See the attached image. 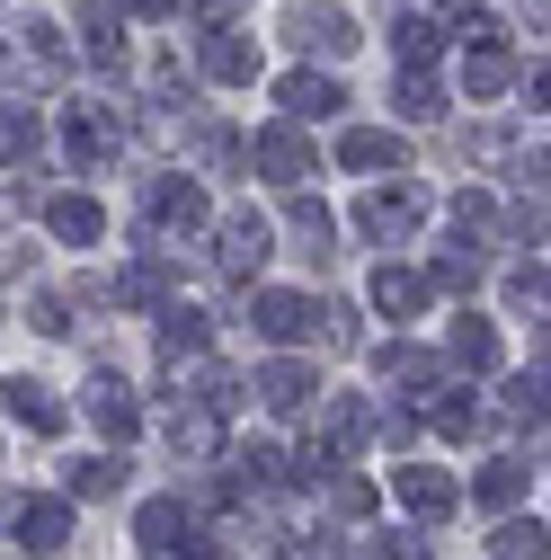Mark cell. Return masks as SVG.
Masks as SVG:
<instances>
[{"label": "cell", "mask_w": 551, "mask_h": 560, "mask_svg": "<svg viewBox=\"0 0 551 560\" xmlns=\"http://www.w3.org/2000/svg\"><path fill=\"white\" fill-rule=\"evenodd\" d=\"M19 62L36 81H62L72 72V45H62V27H19Z\"/></svg>", "instance_id": "obj_26"}, {"label": "cell", "mask_w": 551, "mask_h": 560, "mask_svg": "<svg viewBox=\"0 0 551 560\" xmlns=\"http://www.w3.org/2000/svg\"><path fill=\"white\" fill-rule=\"evenodd\" d=\"M338 170H409V143L391 125H348L338 133Z\"/></svg>", "instance_id": "obj_15"}, {"label": "cell", "mask_w": 551, "mask_h": 560, "mask_svg": "<svg viewBox=\"0 0 551 560\" xmlns=\"http://www.w3.org/2000/svg\"><path fill=\"white\" fill-rule=\"evenodd\" d=\"M507 81H516V62H507L499 45H471V62H462V90H471V98H499Z\"/></svg>", "instance_id": "obj_30"}, {"label": "cell", "mask_w": 551, "mask_h": 560, "mask_svg": "<svg viewBox=\"0 0 551 560\" xmlns=\"http://www.w3.org/2000/svg\"><path fill=\"white\" fill-rule=\"evenodd\" d=\"M133 525H143V551H178V542H187V534H196V525H187V508H178V499H152V508H143V516H133Z\"/></svg>", "instance_id": "obj_28"}, {"label": "cell", "mask_w": 551, "mask_h": 560, "mask_svg": "<svg viewBox=\"0 0 551 560\" xmlns=\"http://www.w3.org/2000/svg\"><path fill=\"white\" fill-rule=\"evenodd\" d=\"M249 161H258L276 187H285V196H303V178H320V152L303 143V125H267L258 143H249Z\"/></svg>", "instance_id": "obj_5"}, {"label": "cell", "mask_w": 551, "mask_h": 560, "mask_svg": "<svg viewBox=\"0 0 551 560\" xmlns=\"http://www.w3.org/2000/svg\"><path fill=\"white\" fill-rule=\"evenodd\" d=\"M445 10H462V0H445Z\"/></svg>", "instance_id": "obj_44"}, {"label": "cell", "mask_w": 551, "mask_h": 560, "mask_svg": "<svg viewBox=\"0 0 551 560\" xmlns=\"http://www.w3.org/2000/svg\"><path fill=\"white\" fill-rule=\"evenodd\" d=\"M116 143H125V125L107 107H72V116H62V152H72V170H107Z\"/></svg>", "instance_id": "obj_11"}, {"label": "cell", "mask_w": 551, "mask_h": 560, "mask_svg": "<svg viewBox=\"0 0 551 560\" xmlns=\"http://www.w3.org/2000/svg\"><path fill=\"white\" fill-rule=\"evenodd\" d=\"M374 560H427V551L409 542V534H374Z\"/></svg>", "instance_id": "obj_42"}, {"label": "cell", "mask_w": 551, "mask_h": 560, "mask_svg": "<svg viewBox=\"0 0 551 560\" xmlns=\"http://www.w3.org/2000/svg\"><path fill=\"white\" fill-rule=\"evenodd\" d=\"M285 223H294V241H303L312 258H329V241H338V223H329V205H312V196H294V205H285Z\"/></svg>", "instance_id": "obj_32"}, {"label": "cell", "mask_w": 551, "mask_h": 560, "mask_svg": "<svg viewBox=\"0 0 551 560\" xmlns=\"http://www.w3.org/2000/svg\"><path fill=\"white\" fill-rule=\"evenodd\" d=\"M427 418H436V436H480V400L471 392H427Z\"/></svg>", "instance_id": "obj_29"}, {"label": "cell", "mask_w": 551, "mask_h": 560, "mask_svg": "<svg viewBox=\"0 0 551 560\" xmlns=\"http://www.w3.org/2000/svg\"><path fill=\"white\" fill-rule=\"evenodd\" d=\"M116 489H125V463L116 454H90V463L62 471V499H116Z\"/></svg>", "instance_id": "obj_27"}, {"label": "cell", "mask_w": 551, "mask_h": 560, "mask_svg": "<svg viewBox=\"0 0 551 560\" xmlns=\"http://www.w3.org/2000/svg\"><path fill=\"white\" fill-rule=\"evenodd\" d=\"M116 10H125V19H169L178 0H116Z\"/></svg>", "instance_id": "obj_43"}, {"label": "cell", "mask_w": 551, "mask_h": 560, "mask_svg": "<svg viewBox=\"0 0 551 560\" xmlns=\"http://www.w3.org/2000/svg\"><path fill=\"white\" fill-rule=\"evenodd\" d=\"M276 418H294V409H312V392H320V374L303 365V357H276V365H258V383H249Z\"/></svg>", "instance_id": "obj_13"}, {"label": "cell", "mask_w": 551, "mask_h": 560, "mask_svg": "<svg viewBox=\"0 0 551 560\" xmlns=\"http://www.w3.org/2000/svg\"><path fill=\"white\" fill-rule=\"evenodd\" d=\"M81 409H90V428H98L107 445H133V428H143V400H133V383H125V374H90Z\"/></svg>", "instance_id": "obj_7"}, {"label": "cell", "mask_w": 551, "mask_h": 560, "mask_svg": "<svg viewBox=\"0 0 551 560\" xmlns=\"http://www.w3.org/2000/svg\"><path fill=\"white\" fill-rule=\"evenodd\" d=\"M276 258V223L249 214V205H232V214H214V267L223 276H258Z\"/></svg>", "instance_id": "obj_3"}, {"label": "cell", "mask_w": 551, "mask_h": 560, "mask_svg": "<svg viewBox=\"0 0 551 560\" xmlns=\"http://www.w3.org/2000/svg\"><path fill=\"white\" fill-rule=\"evenodd\" d=\"M143 214H152V241H196L204 223H214V196H204V178L169 170V178H152V196H143Z\"/></svg>", "instance_id": "obj_2"}, {"label": "cell", "mask_w": 551, "mask_h": 560, "mask_svg": "<svg viewBox=\"0 0 551 560\" xmlns=\"http://www.w3.org/2000/svg\"><path fill=\"white\" fill-rule=\"evenodd\" d=\"M107 303H125V312H152V303H169V258H161V249H143V258H133V267L116 276V285H107Z\"/></svg>", "instance_id": "obj_18"}, {"label": "cell", "mask_w": 551, "mask_h": 560, "mask_svg": "<svg viewBox=\"0 0 551 560\" xmlns=\"http://www.w3.org/2000/svg\"><path fill=\"white\" fill-rule=\"evenodd\" d=\"M249 320H258V338H276V347L320 338V303H312V294H285V285H267V294L249 303Z\"/></svg>", "instance_id": "obj_9"}, {"label": "cell", "mask_w": 551, "mask_h": 560, "mask_svg": "<svg viewBox=\"0 0 551 560\" xmlns=\"http://www.w3.org/2000/svg\"><path fill=\"white\" fill-rule=\"evenodd\" d=\"M391 36H400V62H409V72H427V62L445 54V19H427V10H400Z\"/></svg>", "instance_id": "obj_24"}, {"label": "cell", "mask_w": 551, "mask_h": 560, "mask_svg": "<svg viewBox=\"0 0 551 560\" xmlns=\"http://www.w3.org/2000/svg\"><path fill=\"white\" fill-rule=\"evenodd\" d=\"M45 232H54L62 249H98V241H107V214H98L90 196H45Z\"/></svg>", "instance_id": "obj_17"}, {"label": "cell", "mask_w": 551, "mask_h": 560, "mask_svg": "<svg viewBox=\"0 0 551 560\" xmlns=\"http://www.w3.org/2000/svg\"><path fill=\"white\" fill-rule=\"evenodd\" d=\"M365 436H374V409H365L356 392H329V400H320V428H312V454H303V463H312V480H320V471H338V463H356V445H365Z\"/></svg>", "instance_id": "obj_1"}, {"label": "cell", "mask_w": 551, "mask_h": 560, "mask_svg": "<svg viewBox=\"0 0 551 560\" xmlns=\"http://www.w3.org/2000/svg\"><path fill=\"white\" fill-rule=\"evenodd\" d=\"M391 107H400V116H419V125H427V116H445V90H436V72H400V98H391Z\"/></svg>", "instance_id": "obj_35"}, {"label": "cell", "mask_w": 551, "mask_h": 560, "mask_svg": "<svg viewBox=\"0 0 551 560\" xmlns=\"http://www.w3.org/2000/svg\"><path fill=\"white\" fill-rule=\"evenodd\" d=\"M490 551H499V560H551V542H542L534 516H507V525L490 534Z\"/></svg>", "instance_id": "obj_34"}, {"label": "cell", "mask_w": 551, "mask_h": 560, "mask_svg": "<svg viewBox=\"0 0 551 560\" xmlns=\"http://www.w3.org/2000/svg\"><path fill=\"white\" fill-rule=\"evenodd\" d=\"M507 303H516V312H542V258L507 267Z\"/></svg>", "instance_id": "obj_39"}, {"label": "cell", "mask_w": 551, "mask_h": 560, "mask_svg": "<svg viewBox=\"0 0 551 560\" xmlns=\"http://www.w3.org/2000/svg\"><path fill=\"white\" fill-rule=\"evenodd\" d=\"M383 383L400 400H427V392H445V365L427 357V347H383Z\"/></svg>", "instance_id": "obj_19"}, {"label": "cell", "mask_w": 551, "mask_h": 560, "mask_svg": "<svg viewBox=\"0 0 551 560\" xmlns=\"http://www.w3.org/2000/svg\"><path fill=\"white\" fill-rule=\"evenodd\" d=\"M462 152H471L480 170H499V161H516V133H490V125H480V133H471V143H462Z\"/></svg>", "instance_id": "obj_40"}, {"label": "cell", "mask_w": 551, "mask_h": 560, "mask_svg": "<svg viewBox=\"0 0 551 560\" xmlns=\"http://www.w3.org/2000/svg\"><path fill=\"white\" fill-rule=\"evenodd\" d=\"M0 392H10V418H19L27 436H62V418H72V409H62L45 383H0Z\"/></svg>", "instance_id": "obj_23"}, {"label": "cell", "mask_w": 551, "mask_h": 560, "mask_svg": "<svg viewBox=\"0 0 551 560\" xmlns=\"http://www.w3.org/2000/svg\"><path fill=\"white\" fill-rule=\"evenodd\" d=\"M499 409H507V418H516V428H542V365H534V374H516V383H507V400H499Z\"/></svg>", "instance_id": "obj_37"}, {"label": "cell", "mask_w": 551, "mask_h": 560, "mask_svg": "<svg viewBox=\"0 0 551 560\" xmlns=\"http://www.w3.org/2000/svg\"><path fill=\"white\" fill-rule=\"evenodd\" d=\"M45 152V125H36V107H0V170H27Z\"/></svg>", "instance_id": "obj_25"}, {"label": "cell", "mask_w": 551, "mask_h": 560, "mask_svg": "<svg viewBox=\"0 0 551 560\" xmlns=\"http://www.w3.org/2000/svg\"><path fill=\"white\" fill-rule=\"evenodd\" d=\"M374 436H391V445H409V436H419V418H409V409H383V418H374Z\"/></svg>", "instance_id": "obj_41"}, {"label": "cell", "mask_w": 551, "mask_h": 560, "mask_svg": "<svg viewBox=\"0 0 551 560\" xmlns=\"http://www.w3.org/2000/svg\"><path fill=\"white\" fill-rule=\"evenodd\" d=\"M445 357H454L462 374H490V365H499V329L480 320V312H462V320L445 329Z\"/></svg>", "instance_id": "obj_22"}, {"label": "cell", "mask_w": 551, "mask_h": 560, "mask_svg": "<svg viewBox=\"0 0 551 560\" xmlns=\"http://www.w3.org/2000/svg\"><path fill=\"white\" fill-rule=\"evenodd\" d=\"M276 98H285V116H294V125H312V116H338V107H348V90H338V81H320V72H285V81H276Z\"/></svg>", "instance_id": "obj_21"}, {"label": "cell", "mask_w": 551, "mask_h": 560, "mask_svg": "<svg viewBox=\"0 0 551 560\" xmlns=\"http://www.w3.org/2000/svg\"><path fill=\"white\" fill-rule=\"evenodd\" d=\"M187 365H204V312H161V374L178 383Z\"/></svg>", "instance_id": "obj_20"}, {"label": "cell", "mask_w": 551, "mask_h": 560, "mask_svg": "<svg viewBox=\"0 0 551 560\" xmlns=\"http://www.w3.org/2000/svg\"><path fill=\"white\" fill-rule=\"evenodd\" d=\"M10 516V542L19 551H62L72 542V499H19V508H0Z\"/></svg>", "instance_id": "obj_10"}, {"label": "cell", "mask_w": 551, "mask_h": 560, "mask_svg": "<svg viewBox=\"0 0 551 560\" xmlns=\"http://www.w3.org/2000/svg\"><path fill=\"white\" fill-rule=\"evenodd\" d=\"M152 560H169V551H152Z\"/></svg>", "instance_id": "obj_45"}, {"label": "cell", "mask_w": 551, "mask_h": 560, "mask_svg": "<svg viewBox=\"0 0 551 560\" xmlns=\"http://www.w3.org/2000/svg\"><path fill=\"white\" fill-rule=\"evenodd\" d=\"M471 499H480V508H516V499H525V463H516V454H499L490 471L471 480Z\"/></svg>", "instance_id": "obj_31"}, {"label": "cell", "mask_w": 551, "mask_h": 560, "mask_svg": "<svg viewBox=\"0 0 551 560\" xmlns=\"http://www.w3.org/2000/svg\"><path fill=\"white\" fill-rule=\"evenodd\" d=\"M427 285H445V294H471V285H480V249H445Z\"/></svg>", "instance_id": "obj_38"}, {"label": "cell", "mask_w": 551, "mask_h": 560, "mask_svg": "<svg viewBox=\"0 0 551 560\" xmlns=\"http://www.w3.org/2000/svg\"><path fill=\"white\" fill-rule=\"evenodd\" d=\"M419 214H427V196H419V187H365V205H356V232H365L374 249H400L409 232H419Z\"/></svg>", "instance_id": "obj_4"}, {"label": "cell", "mask_w": 551, "mask_h": 560, "mask_svg": "<svg viewBox=\"0 0 551 560\" xmlns=\"http://www.w3.org/2000/svg\"><path fill=\"white\" fill-rule=\"evenodd\" d=\"M161 436H169V463H214V454H223V409H204V400H169Z\"/></svg>", "instance_id": "obj_6"}, {"label": "cell", "mask_w": 551, "mask_h": 560, "mask_svg": "<svg viewBox=\"0 0 551 560\" xmlns=\"http://www.w3.org/2000/svg\"><path fill=\"white\" fill-rule=\"evenodd\" d=\"M19 320H27L36 338H62V329H72V303H62V294L45 285V294H27V312H19Z\"/></svg>", "instance_id": "obj_36"}, {"label": "cell", "mask_w": 551, "mask_h": 560, "mask_svg": "<svg viewBox=\"0 0 551 560\" xmlns=\"http://www.w3.org/2000/svg\"><path fill=\"white\" fill-rule=\"evenodd\" d=\"M329 516H338V525H365V516H374V480L329 471Z\"/></svg>", "instance_id": "obj_33"}, {"label": "cell", "mask_w": 551, "mask_h": 560, "mask_svg": "<svg viewBox=\"0 0 551 560\" xmlns=\"http://www.w3.org/2000/svg\"><path fill=\"white\" fill-rule=\"evenodd\" d=\"M391 499H400L409 516H427V525H436V516H454L462 489H454V471H436V463H400V471H391Z\"/></svg>", "instance_id": "obj_12"}, {"label": "cell", "mask_w": 551, "mask_h": 560, "mask_svg": "<svg viewBox=\"0 0 551 560\" xmlns=\"http://www.w3.org/2000/svg\"><path fill=\"white\" fill-rule=\"evenodd\" d=\"M365 294H374V312H383V320H419L436 285H427V276H419V267H391V258H383V267H374V285H365Z\"/></svg>", "instance_id": "obj_14"}, {"label": "cell", "mask_w": 551, "mask_h": 560, "mask_svg": "<svg viewBox=\"0 0 551 560\" xmlns=\"http://www.w3.org/2000/svg\"><path fill=\"white\" fill-rule=\"evenodd\" d=\"M285 36H294L303 54H329V62L365 45V36H356V19H348V10H338V0H303V10L285 19Z\"/></svg>", "instance_id": "obj_8"}, {"label": "cell", "mask_w": 551, "mask_h": 560, "mask_svg": "<svg viewBox=\"0 0 551 560\" xmlns=\"http://www.w3.org/2000/svg\"><path fill=\"white\" fill-rule=\"evenodd\" d=\"M204 81H258V36H241V27H204Z\"/></svg>", "instance_id": "obj_16"}, {"label": "cell", "mask_w": 551, "mask_h": 560, "mask_svg": "<svg viewBox=\"0 0 551 560\" xmlns=\"http://www.w3.org/2000/svg\"><path fill=\"white\" fill-rule=\"evenodd\" d=\"M320 560H338V551H320Z\"/></svg>", "instance_id": "obj_46"}]
</instances>
